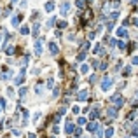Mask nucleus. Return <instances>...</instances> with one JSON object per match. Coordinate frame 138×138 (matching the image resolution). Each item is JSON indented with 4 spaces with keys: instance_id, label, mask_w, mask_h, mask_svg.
<instances>
[{
    "instance_id": "obj_1",
    "label": "nucleus",
    "mask_w": 138,
    "mask_h": 138,
    "mask_svg": "<svg viewBox=\"0 0 138 138\" xmlns=\"http://www.w3.org/2000/svg\"><path fill=\"white\" fill-rule=\"evenodd\" d=\"M110 88H112V77H103V80H101V89L103 91H109Z\"/></svg>"
},
{
    "instance_id": "obj_2",
    "label": "nucleus",
    "mask_w": 138,
    "mask_h": 138,
    "mask_svg": "<svg viewBox=\"0 0 138 138\" xmlns=\"http://www.w3.org/2000/svg\"><path fill=\"white\" fill-rule=\"evenodd\" d=\"M110 101H112L114 105H117V107H122V103H124V100L121 98L119 94H115V96H112V98H110Z\"/></svg>"
},
{
    "instance_id": "obj_3",
    "label": "nucleus",
    "mask_w": 138,
    "mask_h": 138,
    "mask_svg": "<svg viewBox=\"0 0 138 138\" xmlns=\"http://www.w3.org/2000/svg\"><path fill=\"white\" fill-rule=\"evenodd\" d=\"M68 10H70V4H68V2H63V4H61V7H59V12H61L63 16H67V12H68Z\"/></svg>"
},
{
    "instance_id": "obj_4",
    "label": "nucleus",
    "mask_w": 138,
    "mask_h": 138,
    "mask_svg": "<svg viewBox=\"0 0 138 138\" xmlns=\"http://www.w3.org/2000/svg\"><path fill=\"white\" fill-rule=\"evenodd\" d=\"M49 51H51V54L54 56V54H58V46H56V42H49Z\"/></svg>"
},
{
    "instance_id": "obj_5",
    "label": "nucleus",
    "mask_w": 138,
    "mask_h": 138,
    "mask_svg": "<svg viewBox=\"0 0 138 138\" xmlns=\"http://www.w3.org/2000/svg\"><path fill=\"white\" fill-rule=\"evenodd\" d=\"M88 89H82V91H79V101H86L88 100Z\"/></svg>"
},
{
    "instance_id": "obj_6",
    "label": "nucleus",
    "mask_w": 138,
    "mask_h": 138,
    "mask_svg": "<svg viewBox=\"0 0 138 138\" xmlns=\"http://www.w3.org/2000/svg\"><path fill=\"white\" fill-rule=\"evenodd\" d=\"M35 54H37V56H40V54H42V42H40V40H37V42H35Z\"/></svg>"
},
{
    "instance_id": "obj_7",
    "label": "nucleus",
    "mask_w": 138,
    "mask_h": 138,
    "mask_svg": "<svg viewBox=\"0 0 138 138\" xmlns=\"http://www.w3.org/2000/svg\"><path fill=\"white\" fill-rule=\"evenodd\" d=\"M23 79H25V68L19 72V75L16 77V80H14V82H16V84H21V82H23Z\"/></svg>"
},
{
    "instance_id": "obj_8",
    "label": "nucleus",
    "mask_w": 138,
    "mask_h": 138,
    "mask_svg": "<svg viewBox=\"0 0 138 138\" xmlns=\"http://www.w3.org/2000/svg\"><path fill=\"white\" fill-rule=\"evenodd\" d=\"M19 21H21V16H14V18L10 19V25H12V26H18Z\"/></svg>"
},
{
    "instance_id": "obj_9",
    "label": "nucleus",
    "mask_w": 138,
    "mask_h": 138,
    "mask_svg": "<svg viewBox=\"0 0 138 138\" xmlns=\"http://www.w3.org/2000/svg\"><path fill=\"white\" fill-rule=\"evenodd\" d=\"M28 115H30L28 110H23V126H26V122H28Z\"/></svg>"
},
{
    "instance_id": "obj_10",
    "label": "nucleus",
    "mask_w": 138,
    "mask_h": 138,
    "mask_svg": "<svg viewBox=\"0 0 138 138\" xmlns=\"http://www.w3.org/2000/svg\"><path fill=\"white\" fill-rule=\"evenodd\" d=\"M46 10H47V12H52V10H54V2H47V4H46Z\"/></svg>"
},
{
    "instance_id": "obj_11",
    "label": "nucleus",
    "mask_w": 138,
    "mask_h": 138,
    "mask_svg": "<svg viewBox=\"0 0 138 138\" xmlns=\"http://www.w3.org/2000/svg\"><path fill=\"white\" fill-rule=\"evenodd\" d=\"M73 129H75L73 128V124H67V126H65V133H68L70 135V133H73Z\"/></svg>"
},
{
    "instance_id": "obj_12",
    "label": "nucleus",
    "mask_w": 138,
    "mask_h": 138,
    "mask_svg": "<svg viewBox=\"0 0 138 138\" xmlns=\"http://www.w3.org/2000/svg\"><path fill=\"white\" fill-rule=\"evenodd\" d=\"M117 35H119V37H126V35H128V31H126L124 28H119L117 30Z\"/></svg>"
},
{
    "instance_id": "obj_13",
    "label": "nucleus",
    "mask_w": 138,
    "mask_h": 138,
    "mask_svg": "<svg viewBox=\"0 0 138 138\" xmlns=\"http://www.w3.org/2000/svg\"><path fill=\"white\" fill-rule=\"evenodd\" d=\"M88 129L89 131H96V129H98V124H96V122H91V124L88 126Z\"/></svg>"
},
{
    "instance_id": "obj_14",
    "label": "nucleus",
    "mask_w": 138,
    "mask_h": 138,
    "mask_svg": "<svg viewBox=\"0 0 138 138\" xmlns=\"http://www.w3.org/2000/svg\"><path fill=\"white\" fill-rule=\"evenodd\" d=\"M19 31L23 33V35H28V33H30V30H28V26H26V25H25V26H21Z\"/></svg>"
},
{
    "instance_id": "obj_15",
    "label": "nucleus",
    "mask_w": 138,
    "mask_h": 138,
    "mask_svg": "<svg viewBox=\"0 0 138 138\" xmlns=\"http://www.w3.org/2000/svg\"><path fill=\"white\" fill-rule=\"evenodd\" d=\"M98 115H100L98 109H93V110H91V117H93V119H96V117H98Z\"/></svg>"
},
{
    "instance_id": "obj_16",
    "label": "nucleus",
    "mask_w": 138,
    "mask_h": 138,
    "mask_svg": "<svg viewBox=\"0 0 138 138\" xmlns=\"http://www.w3.org/2000/svg\"><path fill=\"white\" fill-rule=\"evenodd\" d=\"M109 115L110 117H117V110L115 109H109Z\"/></svg>"
},
{
    "instance_id": "obj_17",
    "label": "nucleus",
    "mask_w": 138,
    "mask_h": 138,
    "mask_svg": "<svg viewBox=\"0 0 138 138\" xmlns=\"http://www.w3.org/2000/svg\"><path fill=\"white\" fill-rule=\"evenodd\" d=\"M112 135H114V129H112V128H109L107 131H105V136H107V138H112Z\"/></svg>"
},
{
    "instance_id": "obj_18",
    "label": "nucleus",
    "mask_w": 138,
    "mask_h": 138,
    "mask_svg": "<svg viewBox=\"0 0 138 138\" xmlns=\"http://www.w3.org/2000/svg\"><path fill=\"white\" fill-rule=\"evenodd\" d=\"M88 72H89L88 65H82V67H80V73H88Z\"/></svg>"
},
{
    "instance_id": "obj_19",
    "label": "nucleus",
    "mask_w": 138,
    "mask_h": 138,
    "mask_svg": "<svg viewBox=\"0 0 138 138\" xmlns=\"http://www.w3.org/2000/svg\"><path fill=\"white\" fill-rule=\"evenodd\" d=\"M117 16H119V12H112V14H110V21H115Z\"/></svg>"
},
{
    "instance_id": "obj_20",
    "label": "nucleus",
    "mask_w": 138,
    "mask_h": 138,
    "mask_svg": "<svg viewBox=\"0 0 138 138\" xmlns=\"http://www.w3.org/2000/svg\"><path fill=\"white\" fill-rule=\"evenodd\" d=\"M77 59H79V61H84V59H86V54H84V51H82L79 56H77Z\"/></svg>"
},
{
    "instance_id": "obj_21",
    "label": "nucleus",
    "mask_w": 138,
    "mask_h": 138,
    "mask_svg": "<svg viewBox=\"0 0 138 138\" xmlns=\"http://www.w3.org/2000/svg\"><path fill=\"white\" fill-rule=\"evenodd\" d=\"M77 122H79V126H82V124H86V117H79V121H77Z\"/></svg>"
},
{
    "instance_id": "obj_22",
    "label": "nucleus",
    "mask_w": 138,
    "mask_h": 138,
    "mask_svg": "<svg viewBox=\"0 0 138 138\" xmlns=\"http://www.w3.org/2000/svg\"><path fill=\"white\" fill-rule=\"evenodd\" d=\"M58 28H67V23H65V21H59V23H58Z\"/></svg>"
},
{
    "instance_id": "obj_23",
    "label": "nucleus",
    "mask_w": 138,
    "mask_h": 138,
    "mask_svg": "<svg viewBox=\"0 0 138 138\" xmlns=\"http://www.w3.org/2000/svg\"><path fill=\"white\" fill-rule=\"evenodd\" d=\"M33 35H35V37L39 35V25H35V26H33Z\"/></svg>"
},
{
    "instance_id": "obj_24",
    "label": "nucleus",
    "mask_w": 138,
    "mask_h": 138,
    "mask_svg": "<svg viewBox=\"0 0 138 138\" xmlns=\"http://www.w3.org/2000/svg\"><path fill=\"white\" fill-rule=\"evenodd\" d=\"M26 94V88H21L19 89V96H25Z\"/></svg>"
},
{
    "instance_id": "obj_25",
    "label": "nucleus",
    "mask_w": 138,
    "mask_h": 138,
    "mask_svg": "<svg viewBox=\"0 0 138 138\" xmlns=\"http://www.w3.org/2000/svg\"><path fill=\"white\" fill-rule=\"evenodd\" d=\"M4 107H5V100L2 98V100H0V112H2V109H4Z\"/></svg>"
},
{
    "instance_id": "obj_26",
    "label": "nucleus",
    "mask_w": 138,
    "mask_h": 138,
    "mask_svg": "<svg viewBox=\"0 0 138 138\" xmlns=\"http://www.w3.org/2000/svg\"><path fill=\"white\" fill-rule=\"evenodd\" d=\"M84 4H86L84 0H77V7H84Z\"/></svg>"
},
{
    "instance_id": "obj_27",
    "label": "nucleus",
    "mask_w": 138,
    "mask_h": 138,
    "mask_svg": "<svg viewBox=\"0 0 138 138\" xmlns=\"http://www.w3.org/2000/svg\"><path fill=\"white\" fill-rule=\"evenodd\" d=\"M86 49H89V42H84L82 44V51H86Z\"/></svg>"
},
{
    "instance_id": "obj_28",
    "label": "nucleus",
    "mask_w": 138,
    "mask_h": 138,
    "mask_svg": "<svg viewBox=\"0 0 138 138\" xmlns=\"http://www.w3.org/2000/svg\"><path fill=\"white\" fill-rule=\"evenodd\" d=\"M94 52H101V47H100V44L94 46Z\"/></svg>"
},
{
    "instance_id": "obj_29",
    "label": "nucleus",
    "mask_w": 138,
    "mask_h": 138,
    "mask_svg": "<svg viewBox=\"0 0 138 138\" xmlns=\"http://www.w3.org/2000/svg\"><path fill=\"white\" fill-rule=\"evenodd\" d=\"M129 73H131V68L126 67V68H124V75H129Z\"/></svg>"
},
{
    "instance_id": "obj_30",
    "label": "nucleus",
    "mask_w": 138,
    "mask_h": 138,
    "mask_svg": "<svg viewBox=\"0 0 138 138\" xmlns=\"http://www.w3.org/2000/svg\"><path fill=\"white\" fill-rule=\"evenodd\" d=\"M7 94H9V96H10V98H12V96H14V91H12V89H7Z\"/></svg>"
},
{
    "instance_id": "obj_31",
    "label": "nucleus",
    "mask_w": 138,
    "mask_h": 138,
    "mask_svg": "<svg viewBox=\"0 0 138 138\" xmlns=\"http://www.w3.org/2000/svg\"><path fill=\"white\" fill-rule=\"evenodd\" d=\"M47 86H49V88H52V86H54V80L49 79V80H47Z\"/></svg>"
},
{
    "instance_id": "obj_32",
    "label": "nucleus",
    "mask_w": 138,
    "mask_h": 138,
    "mask_svg": "<svg viewBox=\"0 0 138 138\" xmlns=\"http://www.w3.org/2000/svg\"><path fill=\"white\" fill-rule=\"evenodd\" d=\"M119 47L121 49H126V42H119Z\"/></svg>"
},
{
    "instance_id": "obj_33",
    "label": "nucleus",
    "mask_w": 138,
    "mask_h": 138,
    "mask_svg": "<svg viewBox=\"0 0 138 138\" xmlns=\"http://www.w3.org/2000/svg\"><path fill=\"white\" fill-rule=\"evenodd\" d=\"M12 52H14V47H12V46H10V47H7V54H12Z\"/></svg>"
},
{
    "instance_id": "obj_34",
    "label": "nucleus",
    "mask_w": 138,
    "mask_h": 138,
    "mask_svg": "<svg viewBox=\"0 0 138 138\" xmlns=\"http://www.w3.org/2000/svg\"><path fill=\"white\" fill-rule=\"evenodd\" d=\"M35 91H37V93L40 94V93H42V88H40V86H35Z\"/></svg>"
},
{
    "instance_id": "obj_35",
    "label": "nucleus",
    "mask_w": 138,
    "mask_h": 138,
    "mask_svg": "<svg viewBox=\"0 0 138 138\" xmlns=\"http://www.w3.org/2000/svg\"><path fill=\"white\" fill-rule=\"evenodd\" d=\"M133 65H138V58H136V56L133 58Z\"/></svg>"
},
{
    "instance_id": "obj_36",
    "label": "nucleus",
    "mask_w": 138,
    "mask_h": 138,
    "mask_svg": "<svg viewBox=\"0 0 138 138\" xmlns=\"http://www.w3.org/2000/svg\"><path fill=\"white\" fill-rule=\"evenodd\" d=\"M133 135H135V136H138V128H135V129H133Z\"/></svg>"
},
{
    "instance_id": "obj_37",
    "label": "nucleus",
    "mask_w": 138,
    "mask_h": 138,
    "mask_svg": "<svg viewBox=\"0 0 138 138\" xmlns=\"http://www.w3.org/2000/svg\"><path fill=\"white\" fill-rule=\"evenodd\" d=\"M133 23H135V25H136V26H138V19H136V18H135V19H133Z\"/></svg>"
},
{
    "instance_id": "obj_38",
    "label": "nucleus",
    "mask_w": 138,
    "mask_h": 138,
    "mask_svg": "<svg viewBox=\"0 0 138 138\" xmlns=\"http://www.w3.org/2000/svg\"><path fill=\"white\" fill-rule=\"evenodd\" d=\"M28 138H35V135H28Z\"/></svg>"
},
{
    "instance_id": "obj_39",
    "label": "nucleus",
    "mask_w": 138,
    "mask_h": 138,
    "mask_svg": "<svg viewBox=\"0 0 138 138\" xmlns=\"http://www.w3.org/2000/svg\"><path fill=\"white\" fill-rule=\"evenodd\" d=\"M10 2H12V4H16V2H18V0H10Z\"/></svg>"
},
{
    "instance_id": "obj_40",
    "label": "nucleus",
    "mask_w": 138,
    "mask_h": 138,
    "mask_svg": "<svg viewBox=\"0 0 138 138\" xmlns=\"http://www.w3.org/2000/svg\"><path fill=\"white\" fill-rule=\"evenodd\" d=\"M88 2H93V0H88Z\"/></svg>"
},
{
    "instance_id": "obj_41",
    "label": "nucleus",
    "mask_w": 138,
    "mask_h": 138,
    "mask_svg": "<svg viewBox=\"0 0 138 138\" xmlns=\"http://www.w3.org/2000/svg\"><path fill=\"white\" fill-rule=\"evenodd\" d=\"M133 2H138V0H133Z\"/></svg>"
}]
</instances>
